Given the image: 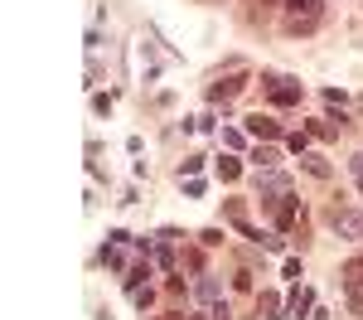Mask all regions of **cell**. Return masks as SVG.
<instances>
[{
    "label": "cell",
    "instance_id": "obj_6",
    "mask_svg": "<svg viewBox=\"0 0 363 320\" xmlns=\"http://www.w3.org/2000/svg\"><path fill=\"white\" fill-rule=\"evenodd\" d=\"M247 131L257 136V141H277V136H281V121H277V116H262V112H257V116H247Z\"/></svg>",
    "mask_w": 363,
    "mask_h": 320
},
{
    "label": "cell",
    "instance_id": "obj_4",
    "mask_svg": "<svg viewBox=\"0 0 363 320\" xmlns=\"http://www.w3.org/2000/svg\"><path fill=\"white\" fill-rule=\"evenodd\" d=\"M242 87H247V78H242V73H228V78H218V83L208 87V102H233Z\"/></svg>",
    "mask_w": 363,
    "mask_h": 320
},
{
    "label": "cell",
    "instance_id": "obj_20",
    "mask_svg": "<svg viewBox=\"0 0 363 320\" xmlns=\"http://www.w3.org/2000/svg\"><path fill=\"white\" fill-rule=\"evenodd\" d=\"M349 311H354V316H363V287L349 291Z\"/></svg>",
    "mask_w": 363,
    "mask_h": 320
},
{
    "label": "cell",
    "instance_id": "obj_10",
    "mask_svg": "<svg viewBox=\"0 0 363 320\" xmlns=\"http://www.w3.org/2000/svg\"><path fill=\"white\" fill-rule=\"evenodd\" d=\"M286 15L291 20H315L320 15V0H286Z\"/></svg>",
    "mask_w": 363,
    "mask_h": 320
},
{
    "label": "cell",
    "instance_id": "obj_16",
    "mask_svg": "<svg viewBox=\"0 0 363 320\" xmlns=\"http://www.w3.org/2000/svg\"><path fill=\"white\" fill-rule=\"evenodd\" d=\"M199 170H203V155H189V160H184V165H179V180H184V175H189V180H194Z\"/></svg>",
    "mask_w": 363,
    "mask_h": 320
},
{
    "label": "cell",
    "instance_id": "obj_5",
    "mask_svg": "<svg viewBox=\"0 0 363 320\" xmlns=\"http://www.w3.org/2000/svg\"><path fill=\"white\" fill-rule=\"evenodd\" d=\"M310 306H315V291H310V287H296L291 296H286V320L310 316Z\"/></svg>",
    "mask_w": 363,
    "mask_h": 320
},
{
    "label": "cell",
    "instance_id": "obj_15",
    "mask_svg": "<svg viewBox=\"0 0 363 320\" xmlns=\"http://www.w3.org/2000/svg\"><path fill=\"white\" fill-rule=\"evenodd\" d=\"M286 145H291L296 155H306V150H310V131H296V136H286Z\"/></svg>",
    "mask_w": 363,
    "mask_h": 320
},
{
    "label": "cell",
    "instance_id": "obj_13",
    "mask_svg": "<svg viewBox=\"0 0 363 320\" xmlns=\"http://www.w3.org/2000/svg\"><path fill=\"white\" fill-rule=\"evenodd\" d=\"M238 175H242V165H238V155H223V160H218V180H223V184H233Z\"/></svg>",
    "mask_w": 363,
    "mask_h": 320
},
{
    "label": "cell",
    "instance_id": "obj_14",
    "mask_svg": "<svg viewBox=\"0 0 363 320\" xmlns=\"http://www.w3.org/2000/svg\"><path fill=\"white\" fill-rule=\"evenodd\" d=\"M252 160H257L262 170H277V150H272V145H257V150H252Z\"/></svg>",
    "mask_w": 363,
    "mask_h": 320
},
{
    "label": "cell",
    "instance_id": "obj_2",
    "mask_svg": "<svg viewBox=\"0 0 363 320\" xmlns=\"http://www.w3.org/2000/svg\"><path fill=\"white\" fill-rule=\"evenodd\" d=\"M267 87V97L277 102V107H301V83H291V78H277V73H267L262 78Z\"/></svg>",
    "mask_w": 363,
    "mask_h": 320
},
{
    "label": "cell",
    "instance_id": "obj_8",
    "mask_svg": "<svg viewBox=\"0 0 363 320\" xmlns=\"http://www.w3.org/2000/svg\"><path fill=\"white\" fill-rule=\"evenodd\" d=\"M301 165H306V175H315V180H330V175H335V165H330L325 155H315V150L301 155Z\"/></svg>",
    "mask_w": 363,
    "mask_h": 320
},
{
    "label": "cell",
    "instance_id": "obj_24",
    "mask_svg": "<svg viewBox=\"0 0 363 320\" xmlns=\"http://www.w3.org/2000/svg\"><path fill=\"white\" fill-rule=\"evenodd\" d=\"M359 189H363V180H359Z\"/></svg>",
    "mask_w": 363,
    "mask_h": 320
},
{
    "label": "cell",
    "instance_id": "obj_19",
    "mask_svg": "<svg viewBox=\"0 0 363 320\" xmlns=\"http://www.w3.org/2000/svg\"><path fill=\"white\" fill-rule=\"evenodd\" d=\"M131 301H136L140 311H145V306H150V301H155V291H150V287H140V291H131Z\"/></svg>",
    "mask_w": 363,
    "mask_h": 320
},
{
    "label": "cell",
    "instance_id": "obj_7",
    "mask_svg": "<svg viewBox=\"0 0 363 320\" xmlns=\"http://www.w3.org/2000/svg\"><path fill=\"white\" fill-rule=\"evenodd\" d=\"M194 296H199V301H203V306H213V301H218V296H223V282H218V277H208V272H203V277H199V282H194Z\"/></svg>",
    "mask_w": 363,
    "mask_h": 320
},
{
    "label": "cell",
    "instance_id": "obj_21",
    "mask_svg": "<svg viewBox=\"0 0 363 320\" xmlns=\"http://www.w3.org/2000/svg\"><path fill=\"white\" fill-rule=\"evenodd\" d=\"M92 112L107 116V112H112V97H102V92H97V97H92Z\"/></svg>",
    "mask_w": 363,
    "mask_h": 320
},
{
    "label": "cell",
    "instance_id": "obj_18",
    "mask_svg": "<svg viewBox=\"0 0 363 320\" xmlns=\"http://www.w3.org/2000/svg\"><path fill=\"white\" fill-rule=\"evenodd\" d=\"M228 219H233V224H242V219H247V209H242V199H228Z\"/></svg>",
    "mask_w": 363,
    "mask_h": 320
},
{
    "label": "cell",
    "instance_id": "obj_11",
    "mask_svg": "<svg viewBox=\"0 0 363 320\" xmlns=\"http://www.w3.org/2000/svg\"><path fill=\"white\" fill-rule=\"evenodd\" d=\"M150 272H155V267H150L145 258H140V262H131V267H126V291H140V282H145Z\"/></svg>",
    "mask_w": 363,
    "mask_h": 320
},
{
    "label": "cell",
    "instance_id": "obj_9",
    "mask_svg": "<svg viewBox=\"0 0 363 320\" xmlns=\"http://www.w3.org/2000/svg\"><path fill=\"white\" fill-rule=\"evenodd\" d=\"M339 277H344V291L363 287V253H359V258H349V262H344V267H339Z\"/></svg>",
    "mask_w": 363,
    "mask_h": 320
},
{
    "label": "cell",
    "instance_id": "obj_1",
    "mask_svg": "<svg viewBox=\"0 0 363 320\" xmlns=\"http://www.w3.org/2000/svg\"><path fill=\"white\" fill-rule=\"evenodd\" d=\"M330 228L344 238V243H363V214L359 209H330Z\"/></svg>",
    "mask_w": 363,
    "mask_h": 320
},
{
    "label": "cell",
    "instance_id": "obj_17",
    "mask_svg": "<svg viewBox=\"0 0 363 320\" xmlns=\"http://www.w3.org/2000/svg\"><path fill=\"white\" fill-rule=\"evenodd\" d=\"M199 243H203V248H218V243H223V228H203V233H199Z\"/></svg>",
    "mask_w": 363,
    "mask_h": 320
},
{
    "label": "cell",
    "instance_id": "obj_23",
    "mask_svg": "<svg viewBox=\"0 0 363 320\" xmlns=\"http://www.w3.org/2000/svg\"><path fill=\"white\" fill-rule=\"evenodd\" d=\"M160 320H189V316H184V311H169V316H160Z\"/></svg>",
    "mask_w": 363,
    "mask_h": 320
},
{
    "label": "cell",
    "instance_id": "obj_3",
    "mask_svg": "<svg viewBox=\"0 0 363 320\" xmlns=\"http://www.w3.org/2000/svg\"><path fill=\"white\" fill-rule=\"evenodd\" d=\"M286 194H291V180H286L281 170H262V175H257V199H267V204H281Z\"/></svg>",
    "mask_w": 363,
    "mask_h": 320
},
{
    "label": "cell",
    "instance_id": "obj_12",
    "mask_svg": "<svg viewBox=\"0 0 363 320\" xmlns=\"http://www.w3.org/2000/svg\"><path fill=\"white\" fill-rule=\"evenodd\" d=\"M291 224H296V199L286 194V199L277 204V228H281V233H291Z\"/></svg>",
    "mask_w": 363,
    "mask_h": 320
},
{
    "label": "cell",
    "instance_id": "obj_22",
    "mask_svg": "<svg viewBox=\"0 0 363 320\" xmlns=\"http://www.w3.org/2000/svg\"><path fill=\"white\" fill-rule=\"evenodd\" d=\"M349 170H354V175H359V180H363V150H359V155H354V160H349Z\"/></svg>",
    "mask_w": 363,
    "mask_h": 320
}]
</instances>
